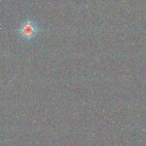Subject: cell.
I'll use <instances>...</instances> for the list:
<instances>
[{
	"label": "cell",
	"mask_w": 146,
	"mask_h": 146,
	"mask_svg": "<svg viewBox=\"0 0 146 146\" xmlns=\"http://www.w3.org/2000/svg\"><path fill=\"white\" fill-rule=\"evenodd\" d=\"M39 32V27L33 20H26L21 23L18 28V33L24 40L30 41L36 37Z\"/></svg>",
	"instance_id": "obj_1"
}]
</instances>
